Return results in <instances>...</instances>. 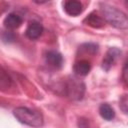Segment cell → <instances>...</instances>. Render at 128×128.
<instances>
[{"instance_id":"1","label":"cell","mask_w":128,"mask_h":128,"mask_svg":"<svg viewBox=\"0 0 128 128\" xmlns=\"http://www.w3.org/2000/svg\"><path fill=\"white\" fill-rule=\"evenodd\" d=\"M100 10L103 19L111 26L122 30L128 29V16L124 12L105 3L100 5Z\"/></svg>"},{"instance_id":"2","label":"cell","mask_w":128,"mask_h":128,"mask_svg":"<svg viewBox=\"0 0 128 128\" xmlns=\"http://www.w3.org/2000/svg\"><path fill=\"white\" fill-rule=\"evenodd\" d=\"M13 114L19 122L30 127H40L43 125V116L37 110L27 107H17L14 109Z\"/></svg>"},{"instance_id":"3","label":"cell","mask_w":128,"mask_h":128,"mask_svg":"<svg viewBox=\"0 0 128 128\" xmlns=\"http://www.w3.org/2000/svg\"><path fill=\"white\" fill-rule=\"evenodd\" d=\"M63 94L71 100H81L85 93V84L77 77H68L62 85Z\"/></svg>"},{"instance_id":"4","label":"cell","mask_w":128,"mask_h":128,"mask_svg":"<svg viewBox=\"0 0 128 128\" xmlns=\"http://www.w3.org/2000/svg\"><path fill=\"white\" fill-rule=\"evenodd\" d=\"M121 54V51L116 48V47H111L107 50L104 58H103V61H102V68L105 70V71H109L110 68L113 66V64L115 63L116 59L118 58V56Z\"/></svg>"},{"instance_id":"5","label":"cell","mask_w":128,"mask_h":128,"mask_svg":"<svg viewBox=\"0 0 128 128\" xmlns=\"http://www.w3.org/2000/svg\"><path fill=\"white\" fill-rule=\"evenodd\" d=\"M45 61L50 67L54 69H60L63 66V57L59 52L55 50H50L46 52Z\"/></svg>"},{"instance_id":"6","label":"cell","mask_w":128,"mask_h":128,"mask_svg":"<svg viewBox=\"0 0 128 128\" xmlns=\"http://www.w3.org/2000/svg\"><path fill=\"white\" fill-rule=\"evenodd\" d=\"M64 7V11L70 15V16H78L82 13L83 11V5L80 1H76V0H69L66 1L63 5Z\"/></svg>"},{"instance_id":"7","label":"cell","mask_w":128,"mask_h":128,"mask_svg":"<svg viewBox=\"0 0 128 128\" xmlns=\"http://www.w3.org/2000/svg\"><path fill=\"white\" fill-rule=\"evenodd\" d=\"M42 32H43V26L41 23L31 22L25 31V35L27 36V38L31 40H35V39H38L42 35Z\"/></svg>"},{"instance_id":"8","label":"cell","mask_w":128,"mask_h":128,"mask_svg":"<svg viewBox=\"0 0 128 128\" xmlns=\"http://www.w3.org/2000/svg\"><path fill=\"white\" fill-rule=\"evenodd\" d=\"M73 70H74V73L76 76H86V75H88V73L91 70V63H90V61H88L86 59L78 60L74 64Z\"/></svg>"},{"instance_id":"9","label":"cell","mask_w":128,"mask_h":128,"mask_svg":"<svg viewBox=\"0 0 128 128\" xmlns=\"http://www.w3.org/2000/svg\"><path fill=\"white\" fill-rule=\"evenodd\" d=\"M22 22H23V20H22L21 16H19L18 14H15V13H10V14H8V15L5 17L4 21H3L4 26H5L7 29H11V30L20 27L21 24H22Z\"/></svg>"},{"instance_id":"10","label":"cell","mask_w":128,"mask_h":128,"mask_svg":"<svg viewBox=\"0 0 128 128\" xmlns=\"http://www.w3.org/2000/svg\"><path fill=\"white\" fill-rule=\"evenodd\" d=\"M86 25L93 27V28H101L105 25V20L103 19V17L97 15L96 13H90L83 21Z\"/></svg>"},{"instance_id":"11","label":"cell","mask_w":128,"mask_h":128,"mask_svg":"<svg viewBox=\"0 0 128 128\" xmlns=\"http://www.w3.org/2000/svg\"><path fill=\"white\" fill-rule=\"evenodd\" d=\"M99 114L103 119H105L107 121H110L115 117V112H114L113 108L107 103H103V104L100 105Z\"/></svg>"},{"instance_id":"12","label":"cell","mask_w":128,"mask_h":128,"mask_svg":"<svg viewBox=\"0 0 128 128\" xmlns=\"http://www.w3.org/2000/svg\"><path fill=\"white\" fill-rule=\"evenodd\" d=\"M98 50V45L94 43H85L79 47V51L83 52L85 54H91L94 55Z\"/></svg>"},{"instance_id":"13","label":"cell","mask_w":128,"mask_h":128,"mask_svg":"<svg viewBox=\"0 0 128 128\" xmlns=\"http://www.w3.org/2000/svg\"><path fill=\"white\" fill-rule=\"evenodd\" d=\"M10 84H11V79L6 74V72L2 69L1 70V76H0V86H1L2 90H4L7 87H10Z\"/></svg>"},{"instance_id":"14","label":"cell","mask_w":128,"mask_h":128,"mask_svg":"<svg viewBox=\"0 0 128 128\" xmlns=\"http://www.w3.org/2000/svg\"><path fill=\"white\" fill-rule=\"evenodd\" d=\"M119 106L125 114H128V94L121 96L119 100Z\"/></svg>"},{"instance_id":"15","label":"cell","mask_w":128,"mask_h":128,"mask_svg":"<svg viewBox=\"0 0 128 128\" xmlns=\"http://www.w3.org/2000/svg\"><path fill=\"white\" fill-rule=\"evenodd\" d=\"M122 82L126 87H128V58L124 62L122 68Z\"/></svg>"},{"instance_id":"16","label":"cell","mask_w":128,"mask_h":128,"mask_svg":"<svg viewBox=\"0 0 128 128\" xmlns=\"http://www.w3.org/2000/svg\"><path fill=\"white\" fill-rule=\"evenodd\" d=\"M2 39H3V41L4 42H8V43H10V42H13L14 41V39H15V35L12 33V32H10V31H7V32H4L3 34H2Z\"/></svg>"},{"instance_id":"17","label":"cell","mask_w":128,"mask_h":128,"mask_svg":"<svg viewBox=\"0 0 128 128\" xmlns=\"http://www.w3.org/2000/svg\"><path fill=\"white\" fill-rule=\"evenodd\" d=\"M78 128H91L89 120L84 117L79 118L78 119Z\"/></svg>"},{"instance_id":"18","label":"cell","mask_w":128,"mask_h":128,"mask_svg":"<svg viewBox=\"0 0 128 128\" xmlns=\"http://www.w3.org/2000/svg\"><path fill=\"white\" fill-rule=\"evenodd\" d=\"M125 5H126V7L128 8V1H127V2H125Z\"/></svg>"}]
</instances>
